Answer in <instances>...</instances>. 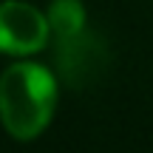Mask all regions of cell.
<instances>
[{
	"instance_id": "obj_3",
	"label": "cell",
	"mask_w": 153,
	"mask_h": 153,
	"mask_svg": "<svg viewBox=\"0 0 153 153\" xmlns=\"http://www.w3.org/2000/svg\"><path fill=\"white\" fill-rule=\"evenodd\" d=\"M105 62H108V51L97 34H88L82 28L71 37H57V68L65 85L85 88L102 74Z\"/></svg>"
},
{
	"instance_id": "obj_1",
	"label": "cell",
	"mask_w": 153,
	"mask_h": 153,
	"mask_svg": "<svg viewBox=\"0 0 153 153\" xmlns=\"http://www.w3.org/2000/svg\"><path fill=\"white\" fill-rule=\"evenodd\" d=\"M57 79L40 62H14L0 76V122L14 139H34L48 128Z\"/></svg>"
},
{
	"instance_id": "obj_4",
	"label": "cell",
	"mask_w": 153,
	"mask_h": 153,
	"mask_svg": "<svg viewBox=\"0 0 153 153\" xmlns=\"http://www.w3.org/2000/svg\"><path fill=\"white\" fill-rule=\"evenodd\" d=\"M45 17H48V26L57 37H71L85 28V9L79 0H54Z\"/></svg>"
},
{
	"instance_id": "obj_2",
	"label": "cell",
	"mask_w": 153,
	"mask_h": 153,
	"mask_svg": "<svg viewBox=\"0 0 153 153\" xmlns=\"http://www.w3.org/2000/svg\"><path fill=\"white\" fill-rule=\"evenodd\" d=\"M48 31V17L40 9L20 3V0L0 3V51L3 54H34L45 45Z\"/></svg>"
}]
</instances>
